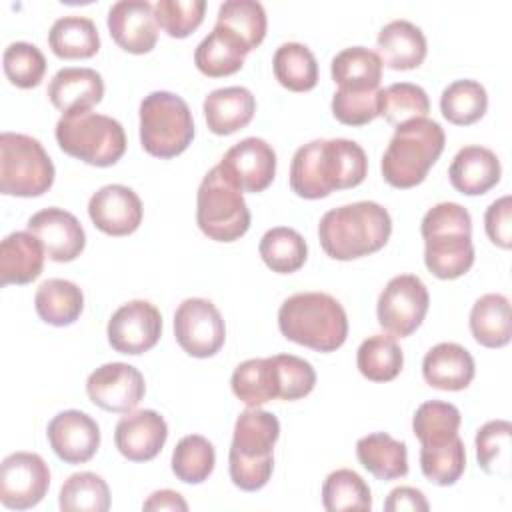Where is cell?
I'll return each mask as SVG.
<instances>
[{"label":"cell","mask_w":512,"mask_h":512,"mask_svg":"<svg viewBox=\"0 0 512 512\" xmlns=\"http://www.w3.org/2000/svg\"><path fill=\"white\" fill-rule=\"evenodd\" d=\"M368 174L364 148L346 138L312 140L300 146L290 164V188L306 200L326 198L334 190L354 188Z\"/></svg>","instance_id":"cell-1"},{"label":"cell","mask_w":512,"mask_h":512,"mask_svg":"<svg viewBox=\"0 0 512 512\" xmlns=\"http://www.w3.org/2000/svg\"><path fill=\"white\" fill-rule=\"evenodd\" d=\"M392 234L388 210L362 200L328 210L318 224L320 246L334 260H356L378 252Z\"/></svg>","instance_id":"cell-2"},{"label":"cell","mask_w":512,"mask_h":512,"mask_svg":"<svg viewBox=\"0 0 512 512\" xmlns=\"http://www.w3.org/2000/svg\"><path fill=\"white\" fill-rule=\"evenodd\" d=\"M420 234L424 264L436 278L454 280L472 268V218L464 206L456 202L432 206L420 222Z\"/></svg>","instance_id":"cell-3"},{"label":"cell","mask_w":512,"mask_h":512,"mask_svg":"<svg viewBox=\"0 0 512 512\" xmlns=\"http://www.w3.org/2000/svg\"><path fill=\"white\" fill-rule=\"evenodd\" d=\"M278 328L290 342L316 352H334L346 342L348 316L330 294L300 292L282 302Z\"/></svg>","instance_id":"cell-4"},{"label":"cell","mask_w":512,"mask_h":512,"mask_svg":"<svg viewBox=\"0 0 512 512\" xmlns=\"http://www.w3.org/2000/svg\"><path fill=\"white\" fill-rule=\"evenodd\" d=\"M280 436V422L272 412L260 408L244 410L236 424L228 454L230 480L244 492L264 488L272 476V450Z\"/></svg>","instance_id":"cell-5"},{"label":"cell","mask_w":512,"mask_h":512,"mask_svg":"<svg viewBox=\"0 0 512 512\" xmlns=\"http://www.w3.org/2000/svg\"><path fill=\"white\" fill-rule=\"evenodd\" d=\"M444 142V130L436 120L416 118L398 126L380 162L384 180L402 190L424 182L440 158Z\"/></svg>","instance_id":"cell-6"},{"label":"cell","mask_w":512,"mask_h":512,"mask_svg":"<svg viewBox=\"0 0 512 512\" xmlns=\"http://www.w3.org/2000/svg\"><path fill=\"white\" fill-rule=\"evenodd\" d=\"M60 150L90 166H112L126 152V134L118 120L96 112L62 114L56 122Z\"/></svg>","instance_id":"cell-7"},{"label":"cell","mask_w":512,"mask_h":512,"mask_svg":"<svg viewBox=\"0 0 512 512\" xmlns=\"http://www.w3.org/2000/svg\"><path fill=\"white\" fill-rule=\"evenodd\" d=\"M194 138L192 112L178 94L156 90L140 102V144L156 158L182 154Z\"/></svg>","instance_id":"cell-8"},{"label":"cell","mask_w":512,"mask_h":512,"mask_svg":"<svg viewBox=\"0 0 512 512\" xmlns=\"http://www.w3.org/2000/svg\"><path fill=\"white\" fill-rule=\"evenodd\" d=\"M54 184V164L44 146L16 132L0 134V192L6 196H42Z\"/></svg>","instance_id":"cell-9"},{"label":"cell","mask_w":512,"mask_h":512,"mask_svg":"<svg viewBox=\"0 0 512 512\" xmlns=\"http://www.w3.org/2000/svg\"><path fill=\"white\" fill-rule=\"evenodd\" d=\"M196 224L216 242H234L250 228V210L240 190H236L220 172L210 168L196 194Z\"/></svg>","instance_id":"cell-10"},{"label":"cell","mask_w":512,"mask_h":512,"mask_svg":"<svg viewBox=\"0 0 512 512\" xmlns=\"http://www.w3.org/2000/svg\"><path fill=\"white\" fill-rule=\"evenodd\" d=\"M430 306L424 282L414 274L394 276L378 296V324L396 338H406L422 324Z\"/></svg>","instance_id":"cell-11"},{"label":"cell","mask_w":512,"mask_h":512,"mask_svg":"<svg viewBox=\"0 0 512 512\" xmlns=\"http://www.w3.org/2000/svg\"><path fill=\"white\" fill-rule=\"evenodd\" d=\"M174 336L186 354L210 358L224 346V318L210 300L186 298L174 312Z\"/></svg>","instance_id":"cell-12"},{"label":"cell","mask_w":512,"mask_h":512,"mask_svg":"<svg viewBox=\"0 0 512 512\" xmlns=\"http://www.w3.org/2000/svg\"><path fill=\"white\" fill-rule=\"evenodd\" d=\"M50 470L34 452H14L0 464V502L10 510H28L48 492Z\"/></svg>","instance_id":"cell-13"},{"label":"cell","mask_w":512,"mask_h":512,"mask_svg":"<svg viewBox=\"0 0 512 512\" xmlns=\"http://www.w3.org/2000/svg\"><path fill=\"white\" fill-rule=\"evenodd\" d=\"M216 166L236 190L256 194L276 176V152L266 140L250 136L236 142Z\"/></svg>","instance_id":"cell-14"},{"label":"cell","mask_w":512,"mask_h":512,"mask_svg":"<svg viewBox=\"0 0 512 512\" xmlns=\"http://www.w3.org/2000/svg\"><path fill=\"white\" fill-rule=\"evenodd\" d=\"M108 342L120 354L138 356L156 346L162 334L160 310L148 300L122 304L108 320Z\"/></svg>","instance_id":"cell-15"},{"label":"cell","mask_w":512,"mask_h":512,"mask_svg":"<svg viewBox=\"0 0 512 512\" xmlns=\"http://www.w3.org/2000/svg\"><path fill=\"white\" fill-rule=\"evenodd\" d=\"M88 398L106 412H132L146 392L144 376L124 362H108L96 368L86 380Z\"/></svg>","instance_id":"cell-16"},{"label":"cell","mask_w":512,"mask_h":512,"mask_svg":"<svg viewBox=\"0 0 512 512\" xmlns=\"http://www.w3.org/2000/svg\"><path fill=\"white\" fill-rule=\"evenodd\" d=\"M28 232H32L44 246V252L54 262L76 260L84 246L86 234L78 218L62 208H44L28 218Z\"/></svg>","instance_id":"cell-17"},{"label":"cell","mask_w":512,"mask_h":512,"mask_svg":"<svg viewBox=\"0 0 512 512\" xmlns=\"http://www.w3.org/2000/svg\"><path fill=\"white\" fill-rule=\"evenodd\" d=\"M112 40L130 54H146L158 42V22L148 0H120L108 10Z\"/></svg>","instance_id":"cell-18"},{"label":"cell","mask_w":512,"mask_h":512,"mask_svg":"<svg viewBox=\"0 0 512 512\" xmlns=\"http://www.w3.org/2000/svg\"><path fill=\"white\" fill-rule=\"evenodd\" d=\"M46 434L50 448L66 464L88 462L100 446V428L96 420L80 410L58 412L50 420Z\"/></svg>","instance_id":"cell-19"},{"label":"cell","mask_w":512,"mask_h":512,"mask_svg":"<svg viewBox=\"0 0 512 512\" xmlns=\"http://www.w3.org/2000/svg\"><path fill=\"white\" fill-rule=\"evenodd\" d=\"M88 216L100 232L128 236L142 222V200L128 186L108 184L90 196Z\"/></svg>","instance_id":"cell-20"},{"label":"cell","mask_w":512,"mask_h":512,"mask_svg":"<svg viewBox=\"0 0 512 512\" xmlns=\"http://www.w3.org/2000/svg\"><path fill=\"white\" fill-rule=\"evenodd\" d=\"M168 438L166 420L154 410L122 416L114 428V444L130 462H148L160 454Z\"/></svg>","instance_id":"cell-21"},{"label":"cell","mask_w":512,"mask_h":512,"mask_svg":"<svg viewBox=\"0 0 512 512\" xmlns=\"http://www.w3.org/2000/svg\"><path fill=\"white\" fill-rule=\"evenodd\" d=\"M472 354L456 342H440L430 348L422 360V376L428 386L446 392H458L470 386L474 378Z\"/></svg>","instance_id":"cell-22"},{"label":"cell","mask_w":512,"mask_h":512,"mask_svg":"<svg viewBox=\"0 0 512 512\" xmlns=\"http://www.w3.org/2000/svg\"><path fill=\"white\" fill-rule=\"evenodd\" d=\"M104 96V80L92 68H62L48 84V98L62 114L86 112Z\"/></svg>","instance_id":"cell-23"},{"label":"cell","mask_w":512,"mask_h":512,"mask_svg":"<svg viewBox=\"0 0 512 512\" xmlns=\"http://www.w3.org/2000/svg\"><path fill=\"white\" fill-rule=\"evenodd\" d=\"M428 52L424 32L408 20L388 22L376 38V54L382 66L392 70L418 68Z\"/></svg>","instance_id":"cell-24"},{"label":"cell","mask_w":512,"mask_h":512,"mask_svg":"<svg viewBox=\"0 0 512 512\" xmlns=\"http://www.w3.org/2000/svg\"><path fill=\"white\" fill-rule=\"evenodd\" d=\"M500 174L498 156L484 146H464L448 168L450 184L466 196L486 194L500 182Z\"/></svg>","instance_id":"cell-25"},{"label":"cell","mask_w":512,"mask_h":512,"mask_svg":"<svg viewBox=\"0 0 512 512\" xmlns=\"http://www.w3.org/2000/svg\"><path fill=\"white\" fill-rule=\"evenodd\" d=\"M208 130L218 136L234 134L246 128L256 112V98L244 86L212 90L202 104Z\"/></svg>","instance_id":"cell-26"},{"label":"cell","mask_w":512,"mask_h":512,"mask_svg":"<svg viewBox=\"0 0 512 512\" xmlns=\"http://www.w3.org/2000/svg\"><path fill=\"white\" fill-rule=\"evenodd\" d=\"M44 246L32 232H12L0 244V286L30 284L42 274Z\"/></svg>","instance_id":"cell-27"},{"label":"cell","mask_w":512,"mask_h":512,"mask_svg":"<svg viewBox=\"0 0 512 512\" xmlns=\"http://www.w3.org/2000/svg\"><path fill=\"white\" fill-rule=\"evenodd\" d=\"M330 72L334 84H338V90L374 92L380 90L382 60L376 52L364 46H352L344 48L332 58Z\"/></svg>","instance_id":"cell-28"},{"label":"cell","mask_w":512,"mask_h":512,"mask_svg":"<svg viewBox=\"0 0 512 512\" xmlns=\"http://www.w3.org/2000/svg\"><path fill=\"white\" fill-rule=\"evenodd\" d=\"M358 462L378 480H396L408 474V450L402 440L386 432H372L356 442Z\"/></svg>","instance_id":"cell-29"},{"label":"cell","mask_w":512,"mask_h":512,"mask_svg":"<svg viewBox=\"0 0 512 512\" xmlns=\"http://www.w3.org/2000/svg\"><path fill=\"white\" fill-rule=\"evenodd\" d=\"M470 332L484 348H502L512 338L510 300L504 294H484L470 310Z\"/></svg>","instance_id":"cell-30"},{"label":"cell","mask_w":512,"mask_h":512,"mask_svg":"<svg viewBox=\"0 0 512 512\" xmlns=\"http://www.w3.org/2000/svg\"><path fill=\"white\" fill-rule=\"evenodd\" d=\"M248 50L228 30L214 26L212 32L196 46L194 64L208 78H224L236 74L244 66Z\"/></svg>","instance_id":"cell-31"},{"label":"cell","mask_w":512,"mask_h":512,"mask_svg":"<svg viewBox=\"0 0 512 512\" xmlns=\"http://www.w3.org/2000/svg\"><path fill=\"white\" fill-rule=\"evenodd\" d=\"M34 306L36 314L46 324L70 326L80 318L84 310V294L70 280L48 278L38 286L34 294Z\"/></svg>","instance_id":"cell-32"},{"label":"cell","mask_w":512,"mask_h":512,"mask_svg":"<svg viewBox=\"0 0 512 512\" xmlns=\"http://www.w3.org/2000/svg\"><path fill=\"white\" fill-rule=\"evenodd\" d=\"M50 50L62 60L92 58L100 50L96 24L86 16H62L48 32Z\"/></svg>","instance_id":"cell-33"},{"label":"cell","mask_w":512,"mask_h":512,"mask_svg":"<svg viewBox=\"0 0 512 512\" xmlns=\"http://www.w3.org/2000/svg\"><path fill=\"white\" fill-rule=\"evenodd\" d=\"M232 392L248 408H258L274 398H278L274 360L270 358H250L238 364L232 372Z\"/></svg>","instance_id":"cell-34"},{"label":"cell","mask_w":512,"mask_h":512,"mask_svg":"<svg viewBox=\"0 0 512 512\" xmlns=\"http://www.w3.org/2000/svg\"><path fill=\"white\" fill-rule=\"evenodd\" d=\"M216 26L236 36L250 52L258 48L266 36V12L256 0H226L218 8Z\"/></svg>","instance_id":"cell-35"},{"label":"cell","mask_w":512,"mask_h":512,"mask_svg":"<svg viewBox=\"0 0 512 512\" xmlns=\"http://www.w3.org/2000/svg\"><path fill=\"white\" fill-rule=\"evenodd\" d=\"M274 76L286 90L308 92L318 84V62L312 50L300 42L282 44L272 58Z\"/></svg>","instance_id":"cell-36"},{"label":"cell","mask_w":512,"mask_h":512,"mask_svg":"<svg viewBox=\"0 0 512 512\" xmlns=\"http://www.w3.org/2000/svg\"><path fill=\"white\" fill-rule=\"evenodd\" d=\"M260 258L278 274H292L300 270L308 258V246L300 232L288 226H276L266 230L260 240Z\"/></svg>","instance_id":"cell-37"},{"label":"cell","mask_w":512,"mask_h":512,"mask_svg":"<svg viewBox=\"0 0 512 512\" xmlns=\"http://www.w3.org/2000/svg\"><path fill=\"white\" fill-rule=\"evenodd\" d=\"M356 366L360 374L372 382H390L400 374L404 354L394 336L374 334L358 346Z\"/></svg>","instance_id":"cell-38"},{"label":"cell","mask_w":512,"mask_h":512,"mask_svg":"<svg viewBox=\"0 0 512 512\" xmlns=\"http://www.w3.org/2000/svg\"><path fill=\"white\" fill-rule=\"evenodd\" d=\"M488 108L486 88L476 80H454L442 90L440 112L454 126L478 122Z\"/></svg>","instance_id":"cell-39"},{"label":"cell","mask_w":512,"mask_h":512,"mask_svg":"<svg viewBox=\"0 0 512 512\" xmlns=\"http://www.w3.org/2000/svg\"><path fill=\"white\" fill-rule=\"evenodd\" d=\"M378 110L390 126L398 128L410 120L426 118L430 112V100L422 86L412 82H396L380 90Z\"/></svg>","instance_id":"cell-40"},{"label":"cell","mask_w":512,"mask_h":512,"mask_svg":"<svg viewBox=\"0 0 512 512\" xmlns=\"http://www.w3.org/2000/svg\"><path fill=\"white\" fill-rule=\"evenodd\" d=\"M460 410L442 400H428L418 406L412 418V432L422 446H436L458 436Z\"/></svg>","instance_id":"cell-41"},{"label":"cell","mask_w":512,"mask_h":512,"mask_svg":"<svg viewBox=\"0 0 512 512\" xmlns=\"http://www.w3.org/2000/svg\"><path fill=\"white\" fill-rule=\"evenodd\" d=\"M322 504L328 512L370 510L372 494L358 472L350 468H340L326 476L322 484Z\"/></svg>","instance_id":"cell-42"},{"label":"cell","mask_w":512,"mask_h":512,"mask_svg":"<svg viewBox=\"0 0 512 512\" xmlns=\"http://www.w3.org/2000/svg\"><path fill=\"white\" fill-rule=\"evenodd\" d=\"M58 504L64 512H106L110 508V488L102 476L78 472L62 484Z\"/></svg>","instance_id":"cell-43"},{"label":"cell","mask_w":512,"mask_h":512,"mask_svg":"<svg viewBox=\"0 0 512 512\" xmlns=\"http://www.w3.org/2000/svg\"><path fill=\"white\" fill-rule=\"evenodd\" d=\"M216 464V452L210 440L200 434L184 436L172 452V472L180 482L200 484L204 482Z\"/></svg>","instance_id":"cell-44"},{"label":"cell","mask_w":512,"mask_h":512,"mask_svg":"<svg viewBox=\"0 0 512 512\" xmlns=\"http://www.w3.org/2000/svg\"><path fill=\"white\" fill-rule=\"evenodd\" d=\"M512 424L508 420H490L476 432V460L486 474L506 476L510 472Z\"/></svg>","instance_id":"cell-45"},{"label":"cell","mask_w":512,"mask_h":512,"mask_svg":"<svg viewBox=\"0 0 512 512\" xmlns=\"http://www.w3.org/2000/svg\"><path fill=\"white\" fill-rule=\"evenodd\" d=\"M420 468L422 474L438 486H452L464 474L466 450L464 442L454 436L452 440L436 446L420 448Z\"/></svg>","instance_id":"cell-46"},{"label":"cell","mask_w":512,"mask_h":512,"mask_svg":"<svg viewBox=\"0 0 512 512\" xmlns=\"http://www.w3.org/2000/svg\"><path fill=\"white\" fill-rule=\"evenodd\" d=\"M6 78L18 88H36L46 72V58L38 46L12 42L2 56Z\"/></svg>","instance_id":"cell-47"},{"label":"cell","mask_w":512,"mask_h":512,"mask_svg":"<svg viewBox=\"0 0 512 512\" xmlns=\"http://www.w3.org/2000/svg\"><path fill=\"white\" fill-rule=\"evenodd\" d=\"M272 360L280 400H300L314 390L316 372L308 360L298 358L294 354H276L272 356Z\"/></svg>","instance_id":"cell-48"},{"label":"cell","mask_w":512,"mask_h":512,"mask_svg":"<svg viewBox=\"0 0 512 512\" xmlns=\"http://www.w3.org/2000/svg\"><path fill=\"white\" fill-rule=\"evenodd\" d=\"M204 0H158L154 16L158 26L172 38L190 36L204 20Z\"/></svg>","instance_id":"cell-49"},{"label":"cell","mask_w":512,"mask_h":512,"mask_svg":"<svg viewBox=\"0 0 512 512\" xmlns=\"http://www.w3.org/2000/svg\"><path fill=\"white\" fill-rule=\"evenodd\" d=\"M378 94L374 92H346L336 90L332 96V114L340 124L346 126H364L380 116Z\"/></svg>","instance_id":"cell-50"},{"label":"cell","mask_w":512,"mask_h":512,"mask_svg":"<svg viewBox=\"0 0 512 512\" xmlns=\"http://www.w3.org/2000/svg\"><path fill=\"white\" fill-rule=\"evenodd\" d=\"M484 228L490 242L498 248L508 250L512 246V198L508 194L486 208Z\"/></svg>","instance_id":"cell-51"},{"label":"cell","mask_w":512,"mask_h":512,"mask_svg":"<svg viewBox=\"0 0 512 512\" xmlns=\"http://www.w3.org/2000/svg\"><path fill=\"white\" fill-rule=\"evenodd\" d=\"M428 508H430V504H428L426 496L420 490L412 488V486H398V488H394L388 494L386 502H384V510L386 512H402V510H412V512H420L422 510V512H426Z\"/></svg>","instance_id":"cell-52"},{"label":"cell","mask_w":512,"mask_h":512,"mask_svg":"<svg viewBox=\"0 0 512 512\" xmlns=\"http://www.w3.org/2000/svg\"><path fill=\"white\" fill-rule=\"evenodd\" d=\"M144 510H180V512H186L188 510V504L186 500L182 498V494L174 492V490H156L152 492L144 504H142Z\"/></svg>","instance_id":"cell-53"}]
</instances>
